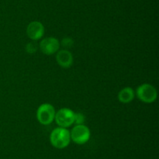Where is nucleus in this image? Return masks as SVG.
Instances as JSON below:
<instances>
[{
	"mask_svg": "<svg viewBox=\"0 0 159 159\" xmlns=\"http://www.w3.org/2000/svg\"><path fill=\"white\" fill-rule=\"evenodd\" d=\"M50 142L51 145L57 149H64L67 147L71 142L70 131L66 128L57 126L51 132Z\"/></svg>",
	"mask_w": 159,
	"mask_h": 159,
	"instance_id": "nucleus-1",
	"label": "nucleus"
},
{
	"mask_svg": "<svg viewBox=\"0 0 159 159\" xmlns=\"http://www.w3.org/2000/svg\"><path fill=\"white\" fill-rule=\"evenodd\" d=\"M135 96L144 103H152L156 101L158 92L152 84H142L138 86L135 91Z\"/></svg>",
	"mask_w": 159,
	"mask_h": 159,
	"instance_id": "nucleus-2",
	"label": "nucleus"
},
{
	"mask_svg": "<svg viewBox=\"0 0 159 159\" xmlns=\"http://www.w3.org/2000/svg\"><path fill=\"white\" fill-rule=\"evenodd\" d=\"M55 108L49 103L40 104L37 110V118L39 123L43 126H48L54 121Z\"/></svg>",
	"mask_w": 159,
	"mask_h": 159,
	"instance_id": "nucleus-3",
	"label": "nucleus"
},
{
	"mask_svg": "<svg viewBox=\"0 0 159 159\" xmlns=\"http://www.w3.org/2000/svg\"><path fill=\"white\" fill-rule=\"evenodd\" d=\"M71 140L79 145L85 144L89 140L91 132L89 128L85 124L75 125L74 127L70 131Z\"/></svg>",
	"mask_w": 159,
	"mask_h": 159,
	"instance_id": "nucleus-4",
	"label": "nucleus"
},
{
	"mask_svg": "<svg viewBox=\"0 0 159 159\" xmlns=\"http://www.w3.org/2000/svg\"><path fill=\"white\" fill-rule=\"evenodd\" d=\"M75 112L68 108H62L57 111L54 121L59 127L68 128L74 124Z\"/></svg>",
	"mask_w": 159,
	"mask_h": 159,
	"instance_id": "nucleus-5",
	"label": "nucleus"
},
{
	"mask_svg": "<svg viewBox=\"0 0 159 159\" xmlns=\"http://www.w3.org/2000/svg\"><path fill=\"white\" fill-rule=\"evenodd\" d=\"M60 41L54 37H44L40 41L39 48L43 54L47 55L56 54L60 50Z\"/></svg>",
	"mask_w": 159,
	"mask_h": 159,
	"instance_id": "nucleus-6",
	"label": "nucleus"
},
{
	"mask_svg": "<svg viewBox=\"0 0 159 159\" xmlns=\"http://www.w3.org/2000/svg\"><path fill=\"white\" fill-rule=\"evenodd\" d=\"M45 33L44 26L40 21H32L26 26V34L32 41L40 40Z\"/></svg>",
	"mask_w": 159,
	"mask_h": 159,
	"instance_id": "nucleus-7",
	"label": "nucleus"
},
{
	"mask_svg": "<svg viewBox=\"0 0 159 159\" xmlns=\"http://www.w3.org/2000/svg\"><path fill=\"white\" fill-rule=\"evenodd\" d=\"M56 61L61 67L70 68L74 62L72 53L68 49H61L56 53Z\"/></svg>",
	"mask_w": 159,
	"mask_h": 159,
	"instance_id": "nucleus-8",
	"label": "nucleus"
},
{
	"mask_svg": "<svg viewBox=\"0 0 159 159\" xmlns=\"http://www.w3.org/2000/svg\"><path fill=\"white\" fill-rule=\"evenodd\" d=\"M117 98L120 102L123 104H128L134 99L135 91L132 87H125L120 90Z\"/></svg>",
	"mask_w": 159,
	"mask_h": 159,
	"instance_id": "nucleus-9",
	"label": "nucleus"
},
{
	"mask_svg": "<svg viewBox=\"0 0 159 159\" xmlns=\"http://www.w3.org/2000/svg\"><path fill=\"white\" fill-rule=\"evenodd\" d=\"M85 115L82 112H75L74 124L75 125H82L85 123Z\"/></svg>",
	"mask_w": 159,
	"mask_h": 159,
	"instance_id": "nucleus-10",
	"label": "nucleus"
},
{
	"mask_svg": "<svg viewBox=\"0 0 159 159\" xmlns=\"http://www.w3.org/2000/svg\"><path fill=\"white\" fill-rule=\"evenodd\" d=\"M60 44H61L62 46L65 47V48H70L73 45V41L70 37H65V38L62 39L61 43Z\"/></svg>",
	"mask_w": 159,
	"mask_h": 159,
	"instance_id": "nucleus-11",
	"label": "nucleus"
},
{
	"mask_svg": "<svg viewBox=\"0 0 159 159\" xmlns=\"http://www.w3.org/2000/svg\"><path fill=\"white\" fill-rule=\"evenodd\" d=\"M37 46H36V45H34V43H29L27 44L26 46V51H27L28 53H30V54L35 52V51H37Z\"/></svg>",
	"mask_w": 159,
	"mask_h": 159,
	"instance_id": "nucleus-12",
	"label": "nucleus"
}]
</instances>
